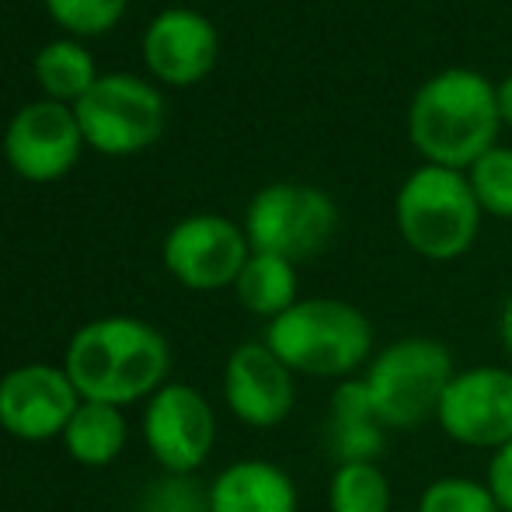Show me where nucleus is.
<instances>
[{"instance_id":"7","label":"nucleus","mask_w":512,"mask_h":512,"mask_svg":"<svg viewBox=\"0 0 512 512\" xmlns=\"http://www.w3.org/2000/svg\"><path fill=\"white\" fill-rule=\"evenodd\" d=\"M81 136L102 154H133L161 136L164 98L129 74H105L74 108Z\"/></svg>"},{"instance_id":"19","label":"nucleus","mask_w":512,"mask_h":512,"mask_svg":"<svg viewBox=\"0 0 512 512\" xmlns=\"http://www.w3.org/2000/svg\"><path fill=\"white\" fill-rule=\"evenodd\" d=\"M35 77L53 102H81L91 91V84L98 81L95 60L77 42H49L35 56Z\"/></svg>"},{"instance_id":"18","label":"nucleus","mask_w":512,"mask_h":512,"mask_svg":"<svg viewBox=\"0 0 512 512\" xmlns=\"http://www.w3.org/2000/svg\"><path fill=\"white\" fill-rule=\"evenodd\" d=\"M67 453L84 467H105L126 450V418L119 408L81 401L63 432Z\"/></svg>"},{"instance_id":"25","label":"nucleus","mask_w":512,"mask_h":512,"mask_svg":"<svg viewBox=\"0 0 512 512\" xmlns=\"http://www.w3.org/2000/svg\"><path fill=\"white\" fill-rule=\"evenodd\" d=\"M488 488H492L495 502H499L502 512H512V439L506 446L492 453L488 460Z\"/></svg>"},{"instance_id":"3","label":"nucleus","mask_w":512,"mask_h":512,"mask_svg":"<svg viewBox=\"0 0 512 512\" xmlns=\"http://www.w3.org/2000/svg\"><path fill=\"white\" fill-rule=\"evenodd\" d=\"M265 345L300 377L349 380L373 352V324L345 300H297L286 314L269 321Z\"/></svg>"},{"instance_id":"12","label":"nucleus","mask_w":512,"mask_h":512,"mask_svg":"<svg viewBox=\"0 0 512 512\" xmlns=\"http://www.w3.org/2000/svg\"><path fill=\"white\" fill-rule=\"evenodd\" d=\"M81 126L67 105L32 102L11 119L4 136L7 164L28 182H53L74 168L81 154Z\"/></svg>"},{"instance_id":"2","label":"nucleus","mask_w":512,"mask_h":512,"mask_svg":"<svg viewBox=\"0 0 512 512\" xmlns=\"http://www.w3.org/2000/svg\"><path fill=\"white\" fill-rule=\"evenodd\" d=\"M171 349L157 328L136 317H102L70 338L63 370L74 380L81 401L133 405L154 398L164 387Z\"/></svg>"},{"instance_id":"16","label":"nucleus","mask_w":512,"mask_h":512,"mask_svg":"<svg viewBox=\"0 0 512 512\" xmlns=\"http://www.w3.org/2000/svg\"><path fill=\"white\" fill-rule=\"evenodd\" d=\"M297 485L269 460H237L209 488L213 512H297Z\"/></svg>"},{"instance_id":"20","label":"nucleus","mask_w":512,"mask_h":512,"mask_svg":"<svg viewBox=\"0 0 512 512\" xmlns=\"http://www.w3.org/2000/svg\"><path fill=\"white\" fill-rule=\"evenodd\" d=\"M331 512H391V481L377 464H342L331 474Z\"/></svg>"},{"instance_id":"26","label":"nucleus","mask_w":512,"mask_h":512,"mask_svg":"<svg viewBox=\"0 0 512 512\" xmlns=\"http://www.w3.org/2000/svg\"><path fill=\"white\" fill-rule=\"evenodd\" d=\"M495 102H499L502 126H512V74L495 84Z\"/></svg>"},{"instance_id":"14","label":"nucleus","mask_w":512,"mask_h":512,"mask_svg":"<svg viewBox=\"0 0 512 512\" xmlns=\"http://www.w3.org/2000/svg\"><path fill=\"white\" fill-rule=\"evenodd\" d=\"M143 56H147L150 74L161 77L164 84L185 88V84L203 81L216 67L220 39H216L209 18L199 11L171 7L150 21L147 35H143Z\"/></svg>"},{"instance_id":"6","label":"nucleus","mask_w":512,"mask_h":512,"mask_svg":"<svg viewBox=\"0 0 512 512\" xmlns=\"http://www.w3.org/2000/svg\"><path fill=\"white\" fill-rule=\"evenodd\" d=\"M338 206L324 189L304 182H276L255 192L244 216L251 251L279 255L286 262H307L321 255L338 234Z\"/></svg>"},{"instance_id":"23","label":"nucleus","mask_w":512,"mask_h":512,"mask_svg":"<svg viewBox=\"0 0 512 512\" xmlns=\"http://www.w3.org/2000/svg\"><path fill=\"white\" fill-rule=\"evenodd\" d=\"M129 0H46L49 14L74 35H98L115 28Z\"/></svg>"},{"instance_id":"4","label":"nucleus","mask_w":512,"mask_h":512,"mask_svg":"<svg viewBox=\"0 0 512 512\" xmlns=\"http://www.w3.org/2000/svg\"><path fill=\"white\" fill-rule=\"evenodd\" d=\"M394 223L415 255L429 262H453L478 241L481 206L464 171L422 164L401 182Z\"/></svg>"},{"instance_id":"22","label":"nucleus","mask_w":512,"mask_h":512,"mask_svg":"<svg viewBox=\"0 0 512 512\" xmlns=\"http://www.w3.org/2000/svg\"><path fill=\"white\" fill-rule=\"evenodd\" d=\"M418 512H502L488 481L450 474L436 478L418 499Z\"/></svg>"},{"instance_id":"17","label":"nucleus","mask_w":512,"mask_h":512,"mask_svg":"<svg viewBox=\"0 0 512 512\" xmlns=\"http://www.w3.org/2000/svg\"><path fill=\"white\" fill-rule=\"evenodd\" d=\"M234 293L244 310L276 321L279 314H286L297 304V265L279 255L251 251V258L244 262L241 276L234 283Z\"/></svg>"},{"instance_id":"21","label":"nucleus","mask_w":512,"mask_h":512,"mask_svg":"<svg viewBox=\"0 0 512 512\" xmlns=\"http://www.w3.org/2000/svg\"><path fill=\"white\" fill-rule=\"evenodd\" d=\"M464 175L471 182V192L478 199L481 213L512 220V147H499L495 143Z\"/></svg>"},{"instance_id":"13","label":"nucleus","mask_w":512,"mask_h":512,"mask_svg":"<svg viewBox=\"0 0 512 512\" xmlns=\"http://www.w3.org/2000/svg\"><path fill=\"white\" fill-rule=\"evenodd\" d=\"M223 398L251 429H272L293 411V370L265 342H244L223 370Z\"/></svg>"},{"instance_id":"27","label":"nucleus","mask_w":512,"mask_h":512,"mask_svg":"<svg viewBox=\"0 0 512 512\" xmlns=\"http://www.w3.org/2000/svg\"><path fill=\"white\" fill-rule=\"evenodd\" d=\"M499 335H502V345H506V352L512 356V290L506 297V304H502V317H499Z\"/></svg>"},{"instance_id":"8","label":"nucleus","mask_w":512,"mask_h":512,"mask_svg":"<svg viewBox=\"0 0 512 512\" xmlns=\"http://www.w3.org/2000/svg\"><path fill=\"white\" fill-rule=\"evenodd\" d=\"M436 422L453 443L499 450L512 439V370L471 366L450 380Z\"/></svg>"},{"instance_id":"5","label":"nucleus","mask_w":512,"mask_h":512,"mask_svg":"<svg viewBox=\"0 0 512 512\" xmlns=\"http://www.w3.org/2000/svg\"><path fill=\"white\" fill-rule=\"evenodd\" d=\"M453 377V356L439 338L408 335L373 356L363 384L384 429L415 432L436 418Z\"/></svg>"},{"instance_id":"11","label":"nucleus","mask_w":512,"mask_h":512,"mask_svg":"<svg viewBox=\"0 0 512 512\" xmlns=\"http://www.w3.org/2000/svg\"><path fill=\"white\" fill-rule=\"evenodd\" d=\"M77 405L81 394L63 366L28 363L0 380V425L28 443L63 436Z\"/></svg>"},{"instance_id":"15","label":"nucleus","mask_w":512,"mask_h":512,"mask_svg":"<svg viewBox=\"0 0 512 512\" xmlns=\"http://www.w3.org/2000/svg\"><path fill=\"white\" fill-rule=\"evenodd\" d=\"M324 446L335 464H377L387 446V429L377 418L363 377H349L335 387L324 422Z\"/></svg>"},{"instance_id":"10","label":"nucleus","mask_w":512,"mask_h":512,"mask_svg":"<svg viewBox=\"0 0 512 512\" xmlns=\"http://www.w3.org/2000/svg\"><path fill=\"white\" fill-rule=\"evenodd\" d=\"M143 439L168 474H192L213 453L216 415L196 387L164 384L143 415Z\"/></svg>"},{"instance_id":"9","label":"nucleus","mask_w":512,"mask_h":512,"mask_svg":"<svg viewBox=\"0 0 512 512\" xmlns=\"http://www.w3.org/2000/svg\"><path fill=\"white\" fill-rule=\"evenodd\" d=\"M251 258V244L244 227L227 216L199 213L182 220L164 241V265L189 290H223L234 286L244 262Z\"/></svg>"},{"instance_id":"24","label":"nucleus","mask_w":512,"mask_h":512,"mask_svg":"<svg viewBox=\"0 0 512 512\" xmlns=\"http://www.w3.org/2000/svg\"><path fill=\"white\" fill-rule=\"evenodd\" d=\"M143 512H213L209 509V492L196 485L189 474H171V478L150 485Z\"/></svg>"},{"instance_id":"1","label":"nucleus","mask_w":512,"mask_h":512,"mask_svg":"<svg viewBox=\"0 0 512 512\" xmlns=\"http://www.w3.org/2000/svg\"><path fill=\"white\" fill-rule=\"evenodd\" d=\"M502 129L495 84L471 67H446L415 91L408 140L425 164L467 171L495 147Z\"/></svg>"}]
</instances>
